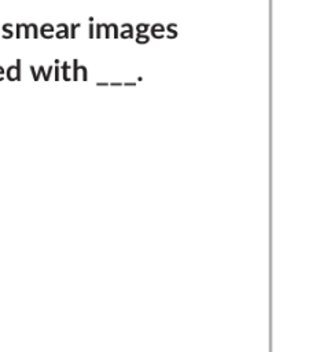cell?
Masks as SVG:
<instances>
[{
    "mask_svg": "<svg viewBox=\"0 0 316 352\" xmlns=\"http://www.w3.org/2000/svg\"><path fill=\"white\" fill-rule=\"evenodd\" d=\"M7 77L10 80H16L19 78V62H18V66H11L8 70H7Z\"/></svg>",
    "mask_w": 316,
    "mask_h": 352,
    "instance_id": "1",
    "label": "cell"
},
{
    "mask_svg": "<svg viewBox=\"0 0 316 352\" xmlns=\"http://www.w3.org/2000/svg\"><path fill=\"white\" fill-rule=\"evenodd\" d=\"M3 73H4V72H3V69H1V67H0V80H1V78H3Z\"/></svg>",
    "mask_w": 316,
    "mask_h": 352,
    "instance_id": "2",
    "label": "cell"
}]
</instances>
